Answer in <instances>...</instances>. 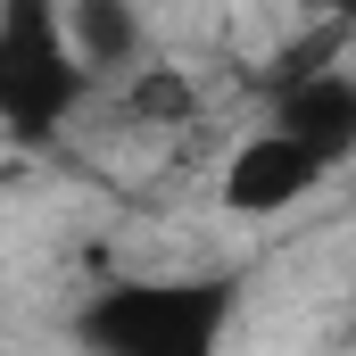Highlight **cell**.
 Listing matches in <instances>:
<instances>
[{
	"label": "cell",
	"instance_id": "6da1fadb",
	"mask_svg": "<svg viewBox=\"0 0 356 356\" xmlns=\"http://www.w3.org/2000/svg\"><path fill=\"white\" fill-rule=\"evenodd\" d=\"M241 290L199 273V282H116L83 307V340L108 356H207L224 340Z\"/></svg>",
	"mask_w": 356,
	"mask_h": 356
},
{
	"label": "cell",
	"instance_id": "7a4b0ae2",
	"mask_svg": "<svg viewBox=\"0 0 356 356\" xmlns=\"http://www.w3.org/2000/svg\"><path fill=\"white\" fill-rule=\"evenodd\" d=\"M83 91L91 75L67 42V8L58 0H0V133L50 141L83 108Z\"/></svg>",
	"mask_w": 356,
	"mask_h": 356
},
{
	"label": "cell",
	"instance_id": "3957f363",
	"mask_svg": "<svg viewBox=\"0 0 356 356\" xmlns=\"http://www.w3.org/2000/svg\"><path fill=\"white\" fill-rule=\"evenodd\" d=\"M323 158L315 149H298L282 124L266 133H249L241 149H232V166H224V207L232 216H282V207H298L307 191H323Z\"/></svg>",
	"mask_w": 356,
	"mask_h": 356
},
{
	"label": "cell",
	"instance_id": "277c9868",
	"mask_svg": "<svg viewBox=\"0 0 356 356\" xmlns=\"http://www.w3.org/2000/svg\"><path fill=\"white\" fill-rule=\"evenodd\" d=\"M273 124L298 141V149H315L323 166H340L356 149V83L340 67H315V75H290V83L273 91Z\"/></svg>",
	"mask_w": 356,
	"mask_h": 356
},
{
	"label": "cell",
	"instance_id": "5b68a950",
	"mask_svg": "<svg viewBox=\"0 0 356 356\" xmlns=\"http://www.w3.org/2000/svg\"><path fill=\"white\" fill-rule=\"evenodd\" d=\"M58 8H67V42H75V58H83L91 83L141 58V17H133V0H58Z\"/></svg>",
	"mask_w": 356,
	"mask_h": 356
}]
</instances>
